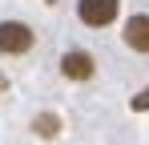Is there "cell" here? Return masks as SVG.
I'll list each match as a JSON object with an SVG mask.
<instances>
[{"mask_svg": "<svg viewBox=\"0 0 149 145\" xmlns=\"http://www.w3.org/2000/svg\"><path fill=\"white\" fill-rule=\"evenodd\" d=\"M28 48H32V28L24 20H0V52L20 56Z\"/></svg>", "mask_w": 149, "mask_h": 145, "instance_id": "1", "label": "cell"}, {"mask_svg": "<svg viewBox=\"0 0 149 145\" xmlns=\"http://www.w3.org/2000/svg\"><path fill=\"white\" fill-rule=\"evenodd\" d=\"M117 12H121V0H81V4H77V16L85 24H93V28L113 24Z\"/></svg>", "mask_w": 149, "mask_h": 145, "instance_id": "2", "label": "cell"}, {"mask_svg": "<svg viewBox=\"0 0 149 145\" xmlns=\"http://www.w3.org/2000/svg\"><path fill=\"white\" fill-rule=\"evenodd\" d=\"M125 45L133 52H149V16H129L125 20Z\"/></svg>", "mask_w": 149, "mask_h": 145, "instance_id": "3", "label": "cell"}, {"mask_svg": "<svg viewBox=\"0 0 149 145\" xmlns=\"http://www.w3.org/2000/svg\"><path fill=\"white\" fill-rule=\"evenodd\" d=\"M61 69H65L69 81H89V77H93V56H89V52H65Z\"/></svg>", "mask_w": 149, "mask_h": 145, "instance_id": "4", "label": "cell"}, {"mask_svg": "<svg viewBox=\"0 0 149 145\" xmlns=\"http://www.w3.org/2000/svg\"><path fill=\"white\" fill-rule=\"evenodd\" d=\"M32 129H36L40 137H56V133H61V121H56V117H49V113H40V117L32 121Z\"/></svg>", "mask_w": 149, "mask_h": 145, "instance_id": "5", "label": "cell"}, {"mask_svg": "<svg viewBox=\"0 0 149 145\" xmlns=\"http://www.w3.org/2000/svg\"><path fill=\"white\" fill-rule=\"evenodd\" d=\"M133 109H149V89H141V93L133 97Z\"/></svg>", "mask_w": 149, "mask_h": 145, "instance_id": "6", "label": "cell"}]
</instances>
